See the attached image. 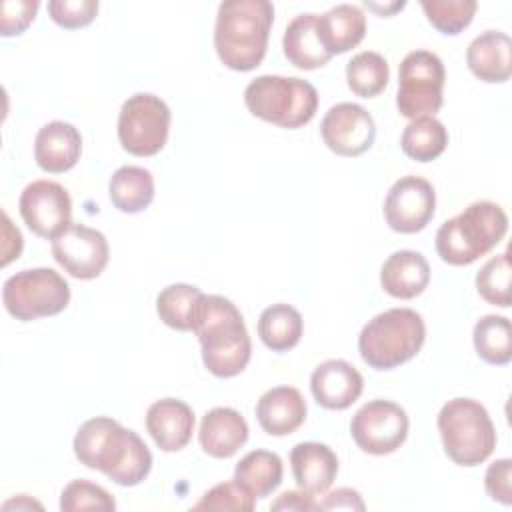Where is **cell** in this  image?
I'll use <instances>...</instances> for the list:
<instances>
[{
	"mask_svg": "<svg viewBox=\"0 0 512 512\" xmlns=\"http://www.w3.org/2000/svg\"><path fill=\"white\" fill-rule=\"evenodd\" d=\"M24 224L40 238H56L72 224V200L66 188L54 180L30 182L18 200Z\"/></svg>",
	"mask_w": 512,
	"mask_h": 512,
	"instance_id": "12",
	"label": "cell"
},
{
	"mask_svg": "<svg viewBox=\"0 0 512 512\" xmlns=\"http://www.w3.org/2000/svg\"><path fill=\"white\" fill-rule=\"evenodd\" d=\"M304 332L302 314L284 302L272 304L262 310L258 320V336L272 352L292 350Z\"/></svg>",
	"mask_w": 512,
	"mask_h": 512,
	"instance_id": "28",
	"label": "cell"
},
{
	"mask_svg": "<svg viewBox=\"0 0 512 512\" xmlns=\"http://www.w3.org/2000/svg\"><path fill=\"white\" fill-rule=\"evenodd\" d=\"M476 354L494 366H504L512 360V326L506 316L486 314L474 324L472 332Z\"/></svg>",
	"mask_w": 512,
	"mask_h": 512,
	"instance_id": "30",
	"label": "cell"
},
{
	"mask_svg": "<svg viewBox=\"0 0 512 512\" xmlns=\"http://www.w3.org/2000/svg\"><path fill=\"white\" fill-rule=\"evenodd\" d=\"M290 466L298 488L314 496L324 494L338 474V458L322 442L296 444L290 452Z\"/></svg>",
	"mask_w": 512,
	"mask_h": 512,
	"instance_id": "21",
	"label": "cell"
},
{
	"mask_svg": "<svg viewBox=\"0 0 512 512\" xmlns=\"http://www.w3.org/2000/svg\"><path fill=\"white\" fill-rule=\"evenodd\" d=\"M508 232V216L500 204L478 200L436 232V252L450 266H468L488 254Z\"/></svg>",
	"mask_w": 512,
	"mask_h": 512,
	"instance_id": "4",
	"label": "cell"
},
{
	"mask_svg": "<svg viewBox=\"0 0 512 512\" xmlns=\"http://www.w3.org/2000/svg\"><path fill=\"white\" fill-rule=\"evenodd\" d=\"M198 440L208 456L230 458L246 444L248 424L234 408L218 406L202 416Z\"/></svg>",
	"mask_w": 512,
	"mask_h": 512,
	"instance_id": "20",
	"label": "cell"
},
{
	"mask_svg": "<svg viewBox=\"0 0 512 512\" xmlns=\"http://www.w3.org/2000/svg\"><path fill=\"white\" fill-rule=\"evenodd\" d=\"M316 30L330 56L344 54L362 42L366 34V16L354 4H336L328 12L316 16Z\"/></svg>",
	"mask_w": 512,
	"mask_h": 512,
	"instance_id": "24",
	"label": "cell"
},
{
	"mask_svg": "<svg viewBox=\"0 0 512 512\" xmlns=\"http://www.w3.org/2000/svg\"><path fill=\"white\" fill-rule=\"evenodd\" d=\"M310 390L322 408L344 410L360 398L364 378L350 362L332 358L314 368L310 376Z\"/></svg>",
	"mask_w": 512,
	"mask_h": 512,
	"instance_id": "16",
	"label": "cell"
},
{
	"mask_svg": "<svg viewBox=\"0 0 512 512\" xmlns=\"http://www.w3.org/2000/svg\"><path fill=\"white\" fill-rule=\"evenodd\" d=\"M430 282V264L416 250L392 252L380 268L382 288L400 300L416 298Z\"/></svg>",
	"mask_w": 512,
	"mask_h": 512,
	"instance_id": "23",
	"label": "cell"
},
{
	"mask_svg": "<svg viewBox=\"0 0 512 512\" xmlns=\"http://www.w3.org/2000/svg\"><path fill=\"white\" fill-rule=\"evenodd\" d=\"M390 78L388 62L382 54L364 50L352 56L346 64V82L348 88L360 98L378 96Z\"/></svg>",
	"mask_w": 512,
	"mask_h": 512,
	"instance_id": "32",
	"label": "cell"
},
{
	"mask_svg": "<svg viewBox=\"0 0 512 512\" xmlns=\"http://www.w3.org/2000/svg\"><path fill=\"white\" fill-rule=\"evenodd\" d=\"M446 70L442 60L430 50H412L398 68L396 106L404 118L434 116L444 102Z\"/></svg>",
	"mask_w": 512,
	"mask_h": 512,
	"instance_id": "9",
	"label": "cell"
},
{
	"mask_svg": "<svg viewBox=\"0 0 512 512\" xmlns=\"http://www.w3.org/2000/svg\"><path fill=\"white\" fill-rule=\"evenodd\" d=\"M2 238V266H6L22 252V234L18 228L12 226L6 212H2Z\"/></svg>",
	"mask_w": 512,
	"mask_h": 512,
	"instance_id": "41",
	"label": "cell"
},
{
	"mask_svg": "<svg viewBox=\"0 0 512 512\" xmlns=\"http://www.w3.org/2000/svg\"><path fill=\"white\" fill-rule=\"evenodd\" d=\"M362 496L352 488H336L318 500V510H364Z\"/></svg>",
	"mask_w": 512,
	"mask_h": 512,
	"instance_id": "40",
	"label": "cell"
},
{
	"mask_svg": "<svg viewBox=\"0 0 512 512\" xmlns=\"http://www.w3.org/2000/svg\"><path fill=\"white\" fill-rule=\"evenodd\" d=\"M254 496L248 494L240 484L222 482L204 492V496L192 506L194 510H240L250 512L254 508Z\"/></svg>",
	"mask_w": 512,
	"mask_h": 512,
	"instance_id": "36",
	"label": "cell"
},
{
	"mask_svg": "<svg viewBox=\"0 0 512 512\" xmlns=\"http://www.w3.org/2000/svg\"><path fill=\"white\" fill-rule=\"evenodd\" d=\"M426 340L422 316L412 308H390L368 320L358 336V352L374 370H392L414 358Z\"/></svg>",
	"mask_w": 512,
	"mask_h": 512,
	"instance_id": "5",
	"label": "cell"
},
{
	"mask_svg": "<svg viewBox=\"0 0 512 512\" xmlns=\"http://www.w3.org/2000/svg\"><path fill=\"white\" fill-rule=\"evenodd\" d=\"M306 400L294 386L266 390L256 404V418L270 436H288L306 420Z\"/></svg>",
	"mask_w": 512,
	"mask_h": 512,
	"instance_id": "19",
	"label": "cell"
},
{
	"mask_svg": "<svg viewBox=\"0 0 512 512\" xmlns=\"http://www.w3.org/2000/svg\"><path fill=\"white\" fill-rule=\"evenodd\" d=\"M366 6L368 8H372V10H376V12H380V14H392L394 10H400V8H404V2H392V4H386V6H380V4H374V2H368L366 0Z\"/></svg>",
	"mask_w": 512,
	"mask_h": 512,
	"instance_id": "43",
	"label": "cell"
},
{
	"mask_svg": "<svg viewBox=\"0 0 512 512\" xmlns=\"http://www.w3.org/2000/svg\"><path fill=\"white\" fill-rule=\"evenodd\" d=\"M36 0H6L2 4V22L0 34L2 36H18L22 34L34 20L38 10Z\"/></svg>",
	"mask_w": 512,
	"mask_h": 512,
	"instance_id": "38",
	"label": "cell"
},
{
	"mask_svg": "<svg viewBox=\"0 0 512 512\" xmlns=\"http://www.w3.org/2000/svg\"><path fill=\"white\" fill-rule=\"evenodd\" d=\"M112 204L124 214H138L154 200V176L142 166H120L108 184Z\"/></svg>",
	"mask_w": 512,
	"mask_h": 512,
	"instance_id": "26",
	"label": "cell"
},
{
	"mask_svg": "<svg viewBox=\"0 0 512 512\" xmlns=\"http://www.w3.org/2000/svg\"><path fill=\"white\" fill-rule=\"evenodd\" d=\"M484 486L492 500L510 506L512 504V460L500 458L492 462L484 474Z\"/></svg>",
	"mask_w": 512,
	"mask_h": 512,
	"instance_id": "39",
	"label": "cell"
},
{
	"mask_svg": "<svg viewBox=\"0 0 512 512\" xmlns=\"http://www.w3.org/2000/svg\"><path fill=\"white\" fill-rule=\"evenodd\" d=\"M478 294L494 306H510V258L508 252L492 256L476 274Z\"/></svg>",
	"mask_w": 512,
	"mask_h": 512,
	"instance_id": "34",
	"label": "cell"
},
{
	"mask_svg": "<svg viewBox=\"0 0 512 512\" xmlns=\"http://www.w3.org/2000/svg\"><path fill=\"white\" fill-rule=\"evenodd\" d=\"M274 6L268 0H226L218 6L214 48L220 62L236 72L260 66L266 56Z\"/></svg>",
	"mask_w": 512,
	"mask_h": 512,
	"instance_id": "3",
	"label": "cell"
},
{
	"mask_svg": "<svg viewBox=\"0 0 512 512\" xmlns=\"http://www.w3.org/2000/svg\"><path fill=\"white\" fill-rule=\"evenodd\" d=\"M244 104L252 116L280 128L296 130L314 118L318 92L302 78L262 74L246 86Z\"/></svg>",
	"mask_w": 512,
	"mask_h": 512,
	"instance_id": "6",
	"label": "cell"
},
{
	"mask_svg": "<svg viewBox=\"0 0 512 512\" xmlns=\"http://www.w3.org/2000/svg\"><path fill=\"white\" fill-rule=\"evenodd\" d=\"M408 416L402 406L390 400L366 402L350 422V432L356 446L374 456L396 452L408 436Z\"/></svg>",
	"mask_w": 512,
	"mask_h": 512,
	"instance_id": "11",
	"label": "cell"
},
{
	"mask_svg": "<svg viewBox=\"0 0 512 512\" xmlns=\"http://www.w3.org/2000/svg\"><path fill=\"white\" fill-rule=\"evenodd\" d=\"M170 120V108L160 96L138 92L120 108L118 140L132 156H154L166 146Z\"/></svg>",
	"mask_w": 512,
	"mask_h": 512,
	"instance_id": "10",
	"label": "cell"
},
{
	"mask_svg": "<svg viewBox=\"0 0 512 512\" xmlns=\"http://www.w3.org/2000/svg\"><path fill=\"white\" fill-rule=\"evenodd\" d=\"M284 466L276 452L252 450L234 468V482L254 498H266L282 482Z\"/></svg>",
	"mask_w": 512,
	"mask_h": 512,
	"instance_id": "27",
	"label": "cell"
},
{
	"mask_svg": "<svg viewBox=\"0 0 512 512\" xmlns=\"http://www.w3.org/2000/svg\"><path fill=\"white\" fill-rule=\"evenodd\" d=\"M272 510H318V502L314 500V494H308L304 490H288L278 496V500L272 502Z\"/></svg>",
	"mask_w": 512,
	"mask_h": 512,
	"instance_id": "42",
	"label": "cell"
},
{
	"mask_svg": "<svg viewBox=\"0 0 512 512\" xmlns=\"http://www.w3.org/2000/svg\"><path fill=\"white\" fill-rule=\"evenodd\" d=\"M52 256L70 276L92 280L106 268L110 248L102 232L72 222L64 232L52 238Z\"/></svg>",
	"mask_w": 512,
	"mask_h": 512,
	"instance_id": "14",
	"label": "cell"
},
{
	"mask_svg": "<svg viewBox=\"0 0 512 512\" xmlns=\"http://www.w3.org/2000/svg\"><path fill=\"white\" fill-rule=\"evenodd\" d=\"M82 154V136L70 122L44 124L34 140L36 164L50 174H62L76 166Z\"/></svg>",
	"mask_w": 512,
	"mask_h": 512,
	"instance_id": "18",
	"label": "cell"
},
{
	"mask_svg": "<svg viewBox=\"0 0 512 512\" xmlns=\"http://www.w3.org/2000/svg\"><path fill=\"white\" fill-rule=\"evenodd\" d=\"M2 302L8 314L22 322L56 316L70 302V286L52 268H26L4 282Z\"/></svg>",
	"mask_w": 512,
	"mask_h": 512,
	"instance_id": "8",
	"label": "cell"
},
{
	"mask_svg": "<svg viewBox=\"0 0 512 512\" xmlns=\"http://www.w3.org/2000/svg\"><path fill=\"white\" fill-rule=\"evenodd\" d=\"M194 412L178 398H162L146 412V430L162 452L182 450L194 432Z\"/></svg>",
	"mask_w": 512,
	"mask_h": 512,
	"instance_id": "17",
	"label": "cell"
},
{
	"mask_svg": "<svg viewBox=\"0 0 512 512\" xmlns=\"http://www.w3.org/2000/svg\"><path fill=\"white\" fill-rule=\"evenodd\" d=\"M60 510L62 512H78V510H116V502L108 490L88 480H72L64 486L60 494Z\"/></svg>",
	"mask_w": 512,
	"mask_h": 512,
	"instance_id": "35",
	"label": "cell"
},
{
	"mask_svg": "<svg viewBox=\"0 0 512 512\" xmlns=\"http://www.w3.org/2000/svg\"><path fill=\"white\" fill-rule=\"evenodd\" d=\"M192 332L198 336L202 362L210 374L232 378L248 366L252 344L244 318L232 300L202 294Z\"/></svg>",
	"mask_w": 512,
	"mask_h": 512,
	"instance_id": "2",
	"label": "cell"
},
{
	"mask_svg": "<svg viewBox=\"0 0 512 512\" xmlns=\"http://www.w3.org/2000/svg\"><path fill=\"white\" fill-rule=\"evenodd\" d=\"M74 454L80 464L120 486H136L152 470V452L144 440L108 416L90 418L78 428Z\"/></svg>",
	"mask_w": 512,
	"mask_h": 512,
	"instance_id": "1",
	"label": "cell"
},
{
	"mask_svg": "<svg viewBox=\"0 0 512 512\" xmlns=\"http://www.w3.org/2000/svg\"><path fill=\"white\" fill-rule=\"evenodd\" d=\"M438 432L446 456L458 466H478L496 448L488 410L472 398H452L438 412Z\"/></svg>",
	"mask_w": 512,
	"mask_h": 512,
	"instance_id": "7",
	"label": "cell"
},
{
	"mask_svg": "<svg viewBox=\"0 0 512 512\" xmlns=\"http://www.w3.org/2000/svg\"><path fill=\"white\" fill-rule=\"evenodd\" d=\"M48 14L66 30L84 28L98 14V0H50Z\"/></svg>",
	"mask_w": 512,
	"mask_h": 512,
	"instance_id": "37",
	"label": "cell"
},
{
	"mask_svg": "<svg viewBox=\"0 0 512 512\" xmlns=\"http://www.w3.org/2000/svg\"><path fill=\"white\" fill-rule=\"evenodd\" d=\"M320 134L324 144L338 156H360L376 138L372 114L354 102H340L328 108L322 118Z\"/></svg>",
	"mask_w": 512,
	"mask_h": 512,
	"instance_id": "15",
	"label": "cell"
},
{
	"mask_svg": "<svg viewBox=\"0 0 512 512\" xmlns=\"http://www.w3.org/2000/svg\"><path fill=\"white\" fill-rule=\"evenodd\" d=\"M470 72L482 82H506L512 74V40L500 30L478 34L466 50Z\"/></svg>",
	"mask_w": 512,
	"mask_h": 512,
	"instance_id": "22",
	"label": "cell"
},
{
	"mask_svg": "<svg viewBox=\"0 0 512 512\" xmlns=\"http://www.w3.org/2000/svg\"><path fill=\"white\" fill-rule=\"evenodd\" d=\"M448 146V130L434 116H422L408 122L400 136L402 152L416 162L436 160Z\"/></svg>",
	"mask_w": 512,
	"mask_h": 512,
	"instance_id": "29",
	"label": "cell"
},
{
	"mask_svg": "<svg viewBox=\"0 0 512 512\" xmlns=\"http://www.w3.org/2000/svg\"><path fill=\"white\" fill-rule=\"evenodd\" d=\"M316 16L318 14H312V12L298 14L290 20V24L284 30V38H282L284 56L288 58L290 64H294L300 70L322 68L332 58L324 50L318 38Z\"/></svg>",
	"mask_w": 512,
	"mask_h": 512,
	"instance_id": "25",
	"label": "cell"
},
{
	"mask_svg": "<svg viewBox=\"0 0 512 512\" xmlns=\"http://www.w3.org/2000/svg\"><path fill=\"white\" fill-rule=\"evenodd\" d=\"M436 210L434 186L422 176L398 178L384 200L386 224L400 234H416L428 226Z\"/></svg>",
	"mask_w": 512,
	"mask_h": 512,
	"instance_id": "13",
	"label": "cell"
},
{
	"mask_svg": "<svg viewBox=\"0 0 512 512\" xmlns=\"http://www.w3.org/2000/svg\"><path fill=\"white\" fill-rule=\"evenodd\" d=\"M428 22L442 34H460L474 18L478 4L474 0H422Z\"/></svg>",
	"mask_w": 512,
	"mask_h": 512,
	"instance_id": "33",
	"label": "cell"
},
{
	"mask_svg": "<svg viewBox=\"0 0 512 512\" xmlns=\"http://www.w3.org/2000/svg\"><path fill=\"white\" fill-rule=\"evenodd\" d=\"M202 294L204 292L192 284H170L158 294L156 312L166 326L180 332H190L194 328Z\"/></svg>",
	"mask_w": 512,
	"mask_h": 512,
	"instance_id": "31",
	"label": "cell"
}]
</instances>
